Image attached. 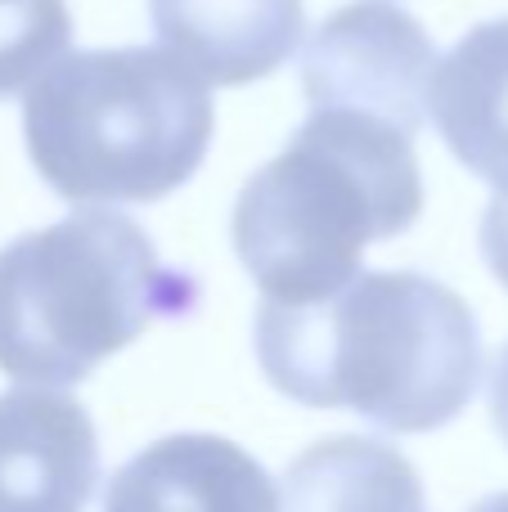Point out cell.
Here are the masks:
<instances>
[{
	"instance_id": "7",
	"label": "cell",
	"mask_w": 508,
	"mask_h": 512,
	"mask_svg": "<svg viewBox=\"0 0 508 512\" xmlns=\"http://www.w3.org/2000/svg\"><path fill=\"white\" fill-rule=\"evenodd\" d=\"M104 512H284L270 472L225 436L180 432L113 472Z\"/></svg>"
},
{
	"instance_id": "6",
	"label": "cell",
	"mask_w": 508,
	"mask_h": 512,
	"mask_svg": "<svg viewBox=\"0 0 508 512\" xmlns=\"http://www.w3.org/2000/svg\"><path fill=\"white\" fill-rule=\"evenodd\" d=\"M99 481L86 405L50 387L0 396V512H81Z\"/></svg>"
},
{
	"instance_id": "10",
	"label": "cell",
	"mask_w": 508,
	"mask_h": 512,
	"mask_svg": "<svg viewBox=\"0 0 508 512\" xmlns=\"http://www.w3.org/2000/svg\"><path fill=\"white\" fill-rule=\"evenodd\" d=\"M284 512H423V486L396 445L329 436L293 459Z\"/></svg>"
},
{
	"instance_id": "9",
	"label": "cell",
	"mask_w": 508,
	"mask_h": 512,
	"mask_svg": "<svg viewBox=\"0 0 508 512\" xmlns=\"http://www.w3.org/2000/svg\"><path fill=\"white\" fill-rule=\"evenodd\" d=\"M432 122L477 180L508 194V18L477 23L437 63Z\"/></svg>"
},
{
	"instance_id": "11",
	"label": "cell",
	"mask_w": 508,
	"mask_h": 512,
	"mask_svg": "<svg viewBox=\"0 0 508 512\" xmlns=\"http://www.w3.org/2000/svg\"><path fill=\"white\" fill-rule=\"evenodd\" d=\"M72 45L63 0H0V99L32 90Z\"/></svg>"
},
{
	"instance_id": "3",
	"label": "cell",
	"mask_w": 508,
	"mask_h": 512,
	"mask_svg": "<svg viewBox=\"0 0 508 512\" xmlns=\"http://www.w3.org/2000/svg\"><path fill=\"white\" fill-rule=\"evenodd\" d=\"M207 81L167 50H72L27 90L23 140L36 176L68 203H158L207 158Z\"/></svg>"
},
{
	"instance_id": "2",
	"label": "cell",
	"mask_w": 508,
	"mask_h": 512,
	"mask_svg": "<svg viewBox=\"0 0 508 512\" xmlns=\"http://www.w3.org/2000/svg\"><path fill=\"white\" fill-rule=\"evenodd\" d=\"M423 212L414 140L360 113L311 108L288 149L239 189L234 252L266 301L306 306L347 288L369 243Z\"/></svg>"
},
{
	"instance_id": "13",
	"label": "cell",
	"mask_w": 508,
	"mask_h": 512,
	"mask_svg": "<svg viewBox=\"0 0 508 512\" xmlns=\"http://www.w3.org/2000/svg\"><path fill=\"white\" fill-rule=\"evenodd\" d=\"M491 423L508 445V346L495 355V369H491Z\"/></svg>"
},
{
	"instance_id": "14",
	"label": "cell",
	"mask_w": 508,
	"mask_h": 512,
	"mask_svg": "<svg viewBox=\"0 0 508 512\" xmlns=\"http://www.w3.org/2000/svg\"><path fill=\"white\" fill-rule=\"evenodd\" d=\"M468 512H508V490H504V495H486L482 504H473Z\"/></svg>"
},
{
	"instance_id": "1",
	"label": "cell",
	"mask_w": 508,
	"mask_h": 512,
	"mask_svg": "<svg viewBox=\"0 0 508 512\" xmlns=\"http://www.w3.org/2000/svg\"><path fill=\"white\" fill-rule=\"evenodd\" d=\"M257 360L311 409H351L387 432H437L468 409L482 333L455 288L419 270H360L306 306L261 301Z\"/></svg>"
},
{
	"instance_id": "8",
	"label": "cell",
	"mask_w": 508,
	"mask_h": 512,
	"mask_svg": "<svg viewBox=\"0 0 508 512\" xmlns=\"http://www.w3.org/2000/svg\"><path fill=\"white\" fill-rule=\"evenodd\" d=\"M162 50L207 86H248L284 68L306 32L302 0H149Z\"/></svg>"
},
{
	"instance_id": "12",
	"label": "cell",
	"mask_w": 508,
	"mask_h": 512,
	"mask_svg": "<svg viewBox=\"0 0 508 512\" xmlns=\"http://www.w3.org/2000/svg\"><path fill=\"white\" fill-rule=\"evenodd\" d=\"M482 256L491 265V274L508 288V194H495L482 212V230H477Z\"/></svg>"
},
{
	"instance_id": "5",
	"label": "cell",
	"mask_w": 508,
	"mask_h": 512,
	"mask_svg": "<svg viewBox=\"0 0 508 512\" xmlns=\"http://www.w3.org/2000/svg\"><path fill=\"white\" fill-rule=\"evenodd\" d=\"M437 45L396 0H351L333 9L302 50V90L311 108L360 113L419 135L428 117Z\"/></svg>"
},
{
	"instance_id": "4",
	"label": "cell",
	"mask_w": 508,
	"mask_h": 512,
	"mask_svg": "<svg viewBox=\"0 0 508 512\" xmlns=\"http://www.w3.org/2000/svg\"><path fill=\"white\" fill-rule=\"evenodd\" d=\"M194 301V274L162 265L131 216L72 212L0 248V373L72 387Z\"/></svg>"
}]
</instances>
